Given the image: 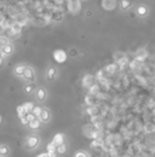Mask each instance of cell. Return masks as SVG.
I'll list each match as a JSON object with an SVG mask.
<instances>
[{
    "label": "cell",
    "mask_w": 155,
    "mask_h": 157,
    "mask_svg": "<svg viewBox=\"0 0 155 157\" xmlns=\"http://www.w3.org/2000/svg\"><path fill=\"white\" fill-rule=\"evenodd\" d=\"M38 143H39V138L37 136H31L27 140V146H29V149L35 148L38 146Z\"/></svg>",
    "instance_id": "6da1fadb"
},
{
    "label": "cell",
    "mask_w": 155,
    "mask_h": 157,
    "mask_svg": "<svg viewBox=\"0 0 155 157\" xmlns=\"http://www.w3.org/2000/svg\"><path fill=\"white\" fill-rule=\"evenodd\" d=\"M52 142L55 144L56 148L60 146H62V144H64V136L62 134H56L55 136H54Z\"/></svg>",
    "instance_id": "7a4b0ae2"
},
{
    "label": "cell",
    "mask_w": 155,
    "mask_h": 157,
    "mask_svg": "<svg viewBox=\"0 0 155 157\" xmlns=\"http://www.w3.org/2000/svg\"><path fill=\"white\" fill-rule=\"evenodd\" d=\"M50 118H51V116H50L49 111L46 109H43V111H42V114L39 116V119H41L42 122H48V121L50 120Z\"/></svg>",
    "instance_id": "3957f363"
},
{
    "label": "cell",
    "mask_w": 155,
    "mask_h": 157,
    "mask_svg": "<svg viewBox=\"0 0 155 157\" xmlns=\"http://www.w3.org/2000/svg\"><path fill=\"white\" fill-rule=\"evenodd\" d=\"M23 106V108H25L26 113H30V112H32L34 109V105H33V103H31V102L25 103Z\"/></svg>",
    "instance_id": "277c9868"
},
{
    "label": "cell",
    "mask_w": 155,
    "mask_h": 157,
    "mask_svg": "<svg viewBox=\"0 0 155 157\" xmlns=\"http://www.w3.org/2000/svg\"><path fill=\"white\" fill-rule=\"evenodd\" d=\"M29 126H30V128H31V129H38V128L41 127V121L37 120V119H35L34 121L30 122Z\"/></svg>",
    "instance_id": "5b68a950"
},
{
    "label": "cell",
    "mask_w": 155,
    "mask_h": 157,
    "mask_svg": "<svg viewBox=\"0 0 155 157\" xmlns=\"http://www.w3.org/2000/svg\"><path fill=\"white\" fill-rule=\"evenodd\" d=\"M36 96H37V100L43 102L44 100L46 98V91L44 89H38L37 93H36Z\"/></svg>",
    "instance_id": "8992f818"
},
{
    "label": "cell",
    "mask_w": 155,
    "mask_h": 157,
    "mask_svg": "<svg viewBox=\"0 0 155 157\" xmlns=\"http://www.w3.org/2000/svg\"><path fill=\"white\" fill-rule=\"evenodd\" d=\"M23 75H25V77L27 78L28 80H33V78H34L33 71H32V70H30V68H26Z\"/></svg>",
    "instance_id": "52a82bcc"
},
{
    "label": "cell",
    "mask_w": 155,
    "mask_h": 157,
    "mask_svg": "<svg viewBox=\"0 0 155 157\" xmlns=\"http://www.w3.org/2000/svg\"><path fill=\"white\" fill-rule=\"evenodd\" d=\"M16 111H17V116H19V118H23V116H26V111H25V108H23V106H19V107H17V109H16Z\"/></svg>",
    "instance_id": "ba28073f"
},
{
    "label": "cell",
    "mask_w": 155,
    "mask_h": 157,
    "mask_svg": "<svg viewBox=\"0 0 155 157\" xmlns=\"http://www.w3.org/2000/svg\"><path fill=\"white\" fill-rule=\"evenodd\" d=\"M54 58H55V60L57 62H63L64 60L66 59V56H65V54H64L63 51H61V55H57L55 52V55H54Z\"/></svg>",
    "instance_id": "9c48e42d"
},
{
    "label": "cell",
    "mask_w": 155,
    "mask_h": 157,
    "mask_svg": "<svg viewBox=\"0 0 155 157\" xmlns=\"http://www.w3.org/2000/svg\"><path fill=\"white\" fill-rule=\"evenodd\" d=\"M47 151H48V153H54L56 151V146L53 143V142H51V143H49L47 146Z\"/></svg>",
    "instance_id": "30bf717a"
},
{
    "label": "cell",
    "mask_w": 155,
    "mask_h": 157,
    "mask_svg": "<svg viewBox=\"0 0 155 157\" xmlns=\"http://www.w3.org/2000/svg\"><path fill=\"white\" fill-rule=\"evenodd\" d=\"M42 111H43V109H42L41 107H34L32 113H33L35 116H38V118H39V116L42 114Z\"/></svg>",
    "instance_id": "8fae6325"
},
{
    "label": "cell",
    "mask_w": 155,
    "mask_h": 157,
    "mask_svg": "<svg viewBox=\"0 0 155 157\" xmlns=\"http://www.w3.org/2000/svg\"><path fill=\"white\" fill-rule=\"evenodd\" d=\"M56 152L59 153V154H64L66 152V146L65 144H62V146H57L56 148Z\"/></svg>",
    "instance_id": "7c38bea8"
},
{
    "label": "cell",
    "mask_w": 155,
    "mask_h": 157,
    "mask_svg": "<svg viewBox=\"0 0 155 157\" xmlns=\"http://www.w3.org/2000/svg\"><path fill=\"white\" fill-rule=\"evenodd\" d=\"M54 74H55V70H54V68H49V71H48V74H47L48 79H49V80L53 79Z\"/></svg>",
    "instance_id": "4fadbf2b"
},
{
    "label": "cell",
    "mask_w": 155,
    "mask_h": 157,
    "mask_svg": "<svg viewBox=\"0 0 155 157\" xmlns=\"http://www.w3.org/2000/svg\"><path fill=\"white\" fill-rule=\"evenodd\" d=\"M26 118H27V120H28V122H29V123H30V122H32V121L35 120V116H34L33 113H31V112L26 114Z\"/></svg>",
    "instance_id": "5bb4252c"
},
{
    "label": "cell",
    "mask_w": 155,
    "mask_h": 157,
    "mask_svg": "<svg viewBox=\"0 0 155 157\" xmlns=\"http://www.w3.org/2000/svg\"><path fill=\"white\" fill-rule=\"evenodd\" d=\"M0 152H1V156L3 155H7L9 153V149L7 146H0Z\"/></svg>",
    "instance_id": "9a60e30c"
},
{
    "label": "cell",
    "mask_w": 155,
    "mask_h": 157,
    "mask_svg": "<svg viewBox=\"0 0 155 157\" xmlns=\"http://www.w3.org/2000/svg\"><path fill=\"white\" fill-rule=\"evenodd\" d=\"M25 70H26V68L23 67V66H19V67L16 68V74H18V75H21V74L25 73Z\"/></svg>",
    "instance_id": "2e32d148"
},
{
    "label": "cell",
    "mask_w": 155,
    "mask_h": 157,
    "mask_svg": "<svg viewBox=\"0 0 155 157\" xmlns=\"http://www.w3.org/2000/svg\"><path fill=\"white\" fill-rule=\"evenodd\" d=\"M74 157H89V156H88L87 153L82 152V151H81V152H78V153H76V154L74 155Z\"/></svg>",
    "instance_id": "e0dca14e"
},
{
    "label": "cell",
    "mask_w": 155,
    "mask_h": 157,
    "mask_svg": "<svg viewBox=\"0 0 155 157\" xmlns=\"http://www.w3.org/2000/svg\"><path fill=\"white\" fill-rule=\"evenodd\" d=\"M20 121H21V123L23 124V125H27V124H29V122H28L27 118L26 116H23V118H20Z\"/></svg>",
    "instance_id": "ac0fdd59"
},
{
    "label": "cell",
    "mask_w": 155,
    "mask_h": 157,
    "mask_svg": "<svg viewBox=\"0 0 155 157\" xmlns=\"http://www.w3.org/2000/svg\"><path fill=\"white\" fill-rule=\"evenodd\" d=\"M32 89H33V88H32L31 86H29V87H27V89H26V91H27V92H31Z\"/></svg>",
    "instance_id": "d6986e66"
},
{
    "label": "cell",
    "mask_w": 155,
    "mask_h": 157,
    "mask_svg": "<svg viewBox=\"0 0 155 157\" xmlns=\"http://www.w3.org/2000/svg\"><path fill=\"white\" fill-rule=\"evenodd\" d=\"M1 122H2V116H0V124H1Z\"/></svg>",
    "instance_id": "ffe728a7"
},
{
    "label": "cell",
    "mask_w": 155,
    "mask_h": 157,
    "mask_svg": "<svg viewBox=\"0 0 155 157\" xmlns=\"http://www.w3.org/2000/svg\"><path fill=\"white\" fill-rule=\"evenodd\" d=\"M0 155H1V152H0Z\"/></svg>",
    "instance_id": "44dd1931"
}]
</instances>
